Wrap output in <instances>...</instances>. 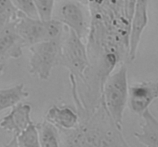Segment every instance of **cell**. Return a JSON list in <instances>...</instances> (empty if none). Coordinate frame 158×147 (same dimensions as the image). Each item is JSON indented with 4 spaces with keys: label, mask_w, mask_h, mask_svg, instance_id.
Listing matches in <instances>:
<instances>
[{
    "label": "cell",
    "mask_w": 158,
    "mask_h": 147,
    "mask_svg": "<svg viewBox=\"0 0 158 147\" xmlns=\"http://www.w3.org/2000/svg\"><path fill=\"white\" fill-rule=\"evenodd\" d=\"M128 96L127 68L123 64L117 72L108 77L103 87L105 108L113 123L120 131L122 129L123 112L128 103Z\"/></svg>",
    "instance_id": "6da1fadb"
},
{
    "label": "cell",
    "mask_w": 158,
    "mask_h": 147,
    "mask_svg": "<svg viewBox=\"0 0 158 147\" xmlns=\"http://www.w3.org/2000/svg\"><path fill=\"white\" fill-rule=\"evenodd\" d=\"M64 25L59 19L42 20L19 12L15 20V28L26 46H31L42 42L61 39Z\"/></svg>",
    "instance_id": "7a4b0ae2"
},
{
    "label": "cell",
    "mask_w": 158,
    "mask_h": 147,
    "mask_svg": "<svg viewBox=\"0 0 158 147\" xmlns=\"http://www.w3.org/2000/svg\"><path fill=\"white\" fill-rule=\"evenodd\" d=\"M61 49V39L42 42L29 46V73L43 81L49 80L53 68L60 64Z\"/></svg>",
    "instance_id": "3957f363"
},
{
    "label": "cell",
    "mask_w": 158,
    "mask_h": 147,
    "mask_svg": "<svg viewBox=\"0 0 158 147\" xmlns=\"http://www.w3.org/2000/svg\"><path fill=\"white\" fill-rule=\"evenodd\" d=\"M60 64L67 68L74 76L83 78L85 70L89 66L85 45L73 31L62 41Z\"/></svg>",
    "instance_id": "277c9868"
},
{
    "label": "cell",
    "mask_w": 158,
    "mask_h": 147,
    "mask_svg": "<svg viewBox=\"0 0 158 147\" xmlns=\"http://www.w3.org/2000/svg\"><path fill=\"white\" fill-rule=\"evenodd\" d=\"M123 139L113 131L102 132L100 128L84 126L76 131L68 140L69 147H116Z\"/></svg>",
    "instance_id": "5b68a950"
},
{
    "label": "cell",
    "mask_w": 158,
    "mask_h": 147,
    "mask_svg": "<svg viewBox=\"0 0 158 147\" xmlns=\"http://www.w3.org/2000/svg\"><path fill=\"white\" fill-rule=\"evenodd\" d=\"M158 99L157 82H142L129 86L128 104L133 112L141 116Z\"/></svg>",
    "instance_id": "8992f818"
},
{
    "label": "cell",
    "mask_w": 158,
    "mask_h": 147,
    "mask_svg": "<svg viewBox=\"0 0 158 147\" xmlns=\"http://www.w3.org/2000/svg\"><path fill=\"white\" fill-rule=\"evenodd\" d=\"M149 0H136L131 18L129 35V57L131 61L136 59L137 48L143 30L148 23Z\"/></svg>",
    "instance_id": "52a82bcc"
},
{
    "label": "cell",
    "mask_w": 158,
    "mask_h": 147,
    "mask_svg": "<svg viewBox=\"0 0 158 147\" xmlns=\"http://www.w3.org/2000/svg\"><path fill=\"white\" fill-rule=\"evenodd\" d=\"M26 43L19 35L15 21L0 27V63L9 59H18L23 54Z\"/></svg>",
    "instance_id": "ba28073f"
},
{
    "label": "cell",
    "mask_w": 158,
    "mask_h": 147,
    "mask_svg": "<svg viewBox=\"0 0 158 147\" xmlns=\"http://www.w3.org/2000/svg\"><path fill=\"white\" fill-rule=\"evenodd\" d=\"M79 38L82 39L86 31V20L84 11L80 3L66 1L59 9V18Z\"/></svg>",
    "instance_id": "9c48e42d"
},
{
    "label": "cell",
    "mask_w": 158,
    "mask_h": 147,
    "mask_svg": "<svg viewBox=\"0 0 158 147\" xmlns=\"http://www.w3.org/2000/svg\"><path fill=\"white\" fill-rule=\"evenodd\" d=\"M32 107L29 104L19 103L12 108L9 114L5 116L0 121V127L8 132L18 136L27 129L32 121L31 120Z\"/></svg>",
    "instance_id": "30bf717a"
},
{
    "label": "cell",
    "mask_w": 158,
    "mask_h": 147,
    "mask_svg": "<svg viewBox=\"0 0 158 147\" xmlns=\"http://www.w3.org/2000/svg\"><path fill=\"white\" fill-rule=\"evenodd\" d=\"M46 120L62 129H74L79 123L78 115L68 106H52L46 115Z\"/></svg>",
    "instance_id": "8fae6325"
},
{
    "label": "cell",
    "mask_w": 158,
    "mask_h": 147,
    "mask_svg": "<svg viewBox=\"0 0 158 147\" xmlns=\"http://www.w3.org/2000/svg\"><path fill=\"white\" fill-rule=\"evenodd\" d=\"M141 116L143 120L141 131L136 132L134 137L147 147H158V120L150 112L149 109Z\"/></svg>",
    "instance_id": "7c38bea8"
},
{
    "label": "cell",
    "mask_w": 158,
    "mask_h": 147,
    "mask_svg": "<svg viewBox=\"0 0 158 147\" xmlns=\"http://www.w3.org/2000/svg\"><path fill=\"white\" fill-rule=\"evenodd\" d=\"M29 96V92L25 91V86L19 84L12 87L0 89V112L9 108H12L21 103L24 99Z\"/></svg>",
    "instance_id": "4fadbf2b"
},
{
    "label": "cell",
    "mask_w": 158,
    "mask_h": 147,
    "mask_svg": "<svg viewBox=\"0 0 158 147\" xmlns=\"http://www.w3.org/2000/svg\"><path fill=\"white\" fill-rule=\"evenodd\" d=\"M41 147H60L56 127L46 120L37 125Z\"/></svg>",
    "instance_id": "5bb4252c"
},
{
    "label": "cell",
    "mask_w": 158,
    "mask_h": 147,
    "mask_svg": "<svg viewBox=\"0 0 158 147\" xmlns=\"http://www.w3.org/2000/svg\"><path fill=\"white\" fill-rule=\"evenodd\" d=\"M16 137L19 147H41L38 127L34 123Z\"/></svg>",
    "instance_id": "9a60e30c"
},
{
    "label": "cell",
    "mask_w": 158,
    "mask_h": 147,
    "mask_svg": "<svg viewBox=\"0 0 158 147\" xmlns=\"http://www.w3.org/2000/svg\"><path fill=\"white\" fill-rule=\"evenodd\" d=\"M19 13L11 0H0V27L15 22Z\"/></svg>",
    "instance_id": "2e32d148"
},
{
    "label": "cell",
    "mask_w": 158,
    "mask_h": 147,
    "mask_svg": "<svg viewBox=\"0 0 158 147\" xmlns=\"http://www.w3.org/2000/svg\"><path fill=\"white\" fill-rule=\"evenodd\" d=\"M55 1L56 0H33L40 19H52Z\"/></svg>",
    "instance_id": "e0dca14e"
},
{
    "label": "cell",
    "mask_w": 158,
    "mask_h": 147,
    "mask_svg": "<svg viewBox=\"0 0 158 147\" xmlns=\"http://www.w3.org/2000/svg\"><path fill=\"white\" fill-rule=\"evenodd\" d=\"M19 12L31 18H38L39 15L33 0H11Z\"/></svg>",
    "instance_id": "ac0fdd59"
},
{
    "label": "cell",
    "mask_w": 158,
    "mask_h": 147,
    "mask_svg": "<svg viewBox=\"0 0 158 147\" xmlns=\"http://www.w3.org/2000/svg\"><path fill=\"white\" fill-rule=\"evenodd\" d=\"M3 147H19L18 143H17L16 136L14 135V137H12V139L10 141L6 143H4L3 144Z\"/></svg>",
    "instance_id": "d6986e66"
},
{
    "label": "cell",
    "mask_w": 158,
    "mask_h": 147,
    "mask_svg": "<svg viewBox=\"0 0 158 147\" xmlns=\"http://www.w3.org/2000/svg\"><path fill=\"white\" fill-rule=\"evenodd\" d=\"M91 1L92 0H79V2L83 5H89L91 2Z\"/></svg>",
    "instance_id": "ffe728a7"
},
{
    "label": "cell",
    "mask_w": 158,
    "mask_h": 147,
    "mask_svg": "<svg viewBox=\"0 0 158 147\" xmlns=\"http://www.w3.org/2000/svg\"><path fill=\"white\" fill-rule=\"evenodd\" d=\"M4 67H5V65L4 63H0V77H1L2 74L3 70H4Z\"/></svg>",
    "instance_id": "44dd1931"
},
{
    "label": "cell",
    "mask_w": 158,
    "mask_h": 147,
    "mask_svg": "<svg viewBox=\"0 0 158 147\" xmlns=\"http://www.w3.org/2000/svg\"><path fill=\"white\" fill-rule=\"evenodd\" d=\"M64 1H68V0H64Z\"/></svg>",
    "instance_id": "7402d4cb"
}]
</instances>
